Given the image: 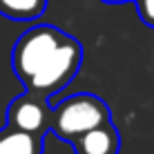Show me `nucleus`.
Here are the masks:
<instances>
[{"label": "nucleus", "mask_w": 154, "mask_h": 154, "mask_svg": "<svg viewBox=\"0 0 154 154\" xmlns=\"http://www.w3.org/2000/svg\"><path fill=\"white\" fill-rule=\"evenodd\" d=\"M0 154H42V136L7 125L0 130Z\"/></svg>", "instance_id": "39448f33"}, {"label": "nucleus", "mask_w": 154, "mask_h": 154, "mask_svg": "<svg viewBox=\"0 0 154 154\" xmlns=\"http://www.w3.org/2000/svg\"><path fill=\"white\" fill-rule=\"evenodd\" d=\"M83 60V47L74 36L51 25L25 31L14 45L11 67L27 92L49 98L67 87Z\"/></svg>", "instance_id": "f257e3e1"}, {"label": "nucleus", "mask_w": 154, "mask_h": 154, "mask_svg": "<svg viewBox=\"0 0 154 154\" xmlns=\"http://www.w3.org/2000/svg\"><path fill=\"white\" fill-rule=\"evenodd\" d=\"M105 121H112V114L103 98L94 94H74L51 107L49 130L63 141H74Z\"/></svg>", "instance_id": "f03ea898"}, {"label": "nucleus", "mask_w": 154, "mask_h": 154, "mask_svg": "<svg viewBox=\"0 0 154 154\" xmlns=\"http://www.w3.org/2000/svg\"><path fill=\"white\" fill-rule=\"evenodd\" d=\"M103 2H107V5H121V2H130V0H103ZM134 2V0H132Z\"/></svg>", "instance_id": "6e6552de"}, {"label": "nucleus", "mask_w": 154, "mask_h": 154, "mask_svg": "<svg viewBox=\"0 0 154 154\" xmlns=\"http://www.w3.org/2000/svg\"><path fill=\"white\" fill-rule=\"evenodd\" d=\"M47 0H0V14L14 23H29L40 18Z\"/></svg>", "instance_id": "423d86ee"}, {"label": "nucleus", "mask_w": 154, "mask_h": 154, "mask_svg": "<svg viewBox=\"0 0 154 154\" xmlns=\"http://www.w3.org/2000/svg\"><path fill=\"white\" fill-rule=\"evenodd\" d=\"M136 11L147 27H154V0H134Z\"/></svg>", "instance_id": "0eeeda50"}, {"label": "nucleus", "mask_w": 154, "mask_h": 154, "mask_svg": "<svg viewBox=\"0 0 154 154\" xmlns=\"http://www.w3.org/2000/svg\"><path fill=\"white\" fill-rule=\"evenodd\" d=\"M72 145L76 154H119L121 136L112 125V121H105V123L83 132L81 136H76Z\"/></svg>", "instance_id": "20e7f679"}, {"label": "nucleus", "mask_w": 154, "mask_h": 154, "mask_svg": "<svg viewBox=\"0 0 154 154\" xmlns=\"http://www.w3.org/2000/svg\"><path fill=\"white\" fill-rule=\"evenodd\" d=\"M49 121H51L49 98L34 92H27L23 96L14 98L7 107V125L16 127V130L42 136L49 130Z\"/></svg>", "instance_id": "7ed1b4c3"}]
</instances>
